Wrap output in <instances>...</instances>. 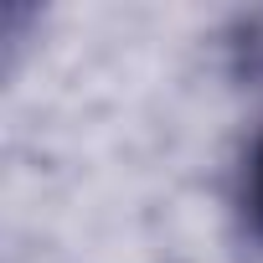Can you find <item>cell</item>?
Segmentation results:
<instances>
[{
	"mask_svg": "<svg viewBox=\"0 0 263 263\" xmlns=\"http://www.w3.org/2000/svg\"><path fill=\"white\" fill-rule=\"evenodd\" d=\"M248 206H253V232L263 237V150L253 160V191H248Z\"/></svg>",
	"mask_w": 263,
	"mask_h": 263,
	"instance_id": "cell-1",
	"label": "cell"
}]
</instances>
